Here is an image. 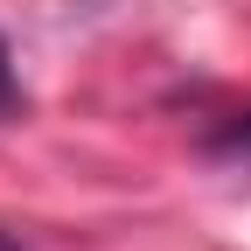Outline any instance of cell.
Segmentation results:
<instances>
[{
	"label": "cell",
	"mask_w": 251,
	"mask_h": 251,
	"mask_svg": "<svg viewBox=\"0 0 251 251\" xmlns=\"http://www.w3.org/2000/svg\"><path fill=\"white\" fill-rule=\"evenodd\" d=\"M0 251H21V244H14V237H7V230H0Z\"/></svg>",
	"instance_id": "cell-3"
},
{
	"label": "cell",
	"mask_w": 251,
	"mask_h": 251,
	"mask_svg": "<svg viewBox=\"0 0 251 251\" xmlns=\"http://www.w3.org/2000/svg\"><path fill=\"white\" fill-rule=\"evenodd\" d=\"M7 105H14V49L0 42V112H7Z\"/></svg>",
	"instance_id": "cell-2"
},
{
	"label": "cell",
	"mask_w": 251,
	"mask_h": 251,
	"mask_svg": "<svg viewBox=\"0 0 251 251\" xmlns=\"http://www.w3.org/2000/svg\"><path fill=\"white\" fill-rule=\"evenodd\" d=\"M209 147H216V153H251V112H237V119H230Z\"/></svg>",
	"instance_id": "cell-1"
}]
</instances>
